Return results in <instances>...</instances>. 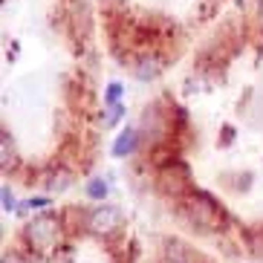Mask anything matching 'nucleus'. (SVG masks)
Returning <instances> with one entry per match:
<instances>
[{"label":"nucleus","instance_id":"nucleus-1","mask_svg":"<svg viewBox=\"0 0 263 263\" xmlns=\"http://www.w3.org/2000/svg\"><path fill=\"white\" fill-rule=\"evenodd\" d=\"M188 220H191L197 229H202V232H220L226 226V211L220 202H214L209 197V194H191L188 197Z\"/></svg>","mask_w":263,"mask_h":263},{"label":"nucleus","instance_id":"nucleus-2","mask_svg":"<svg viewBox=\"0 0 263 263\" xmlns=\"http://www.w3.org/2000/svg\"><path fill=\"white\" fill-rule=\"evenodd\" d=\"M55 240H58V223H55L52 217H38V220L29 226V243L38 249V252L52 249Z\"/></svg>","mask_w":263,"mask_h":263},{"label":"nucleus","instance_id":"nucleus-3","mask_svg":"<svg viewBox=\"0 0 263 263\" xmlns=\"http://www.w3.org/2000/svg\"><path fill=\"white\" fill-rule=\"evenodd\" d=\"M159 185L171 194H179L188 188V168L182 162H168L159 174Z\"/></svg>","mask_w":263,"mask_h":263},{"label":"nucleus","instance_id":"nucleus-4","mask_svg":"<svg viewBox=\"0 0 263 263\" xmlns=\"http://www.w3.org/2000/svg\"><path fill=\"white\" fill-rule=\"evenodd\" d=\"M119 226H122V214H119L113 205H101V209H96L93 214H90V229L99 232V234L116 232Z\"/></svg>","mask_w":263,"mask_h":263},{"label":"nucleus","instance_id":"nucleus-5","mask_svg":"<svg viewBox=\"0 0 263 263\" xmlns=\"http://www.w3.org/2000/svg\"><path fill=\"white\" fill-rule=\"evenodd\" d=\"M156 72H159V61L156 58H145L139 64V78H154Z\"/></svg>","mask_w":263,"mask_h":263},{"label":"nucleus","instance_id":"nucleus-6","mask_svg":"<svg viewBox=\"0 0 263 263\" xmlns=\"http://www.w3.org/2000/svg\"><path fill=\"white\" fill-rule=\"evenodd\" d=\"M130 147H133V133L127 130V133H124V136H122V142H119V145H116V154L122 156V154H127Z\"/></svg>","mask_w":263,"mask_h":263},{"label":"nucleus","instance_id":"nucleus-7","mask_svg":"<svg viewBox=\"0 0 263 263\" xmlns=\"http://www.w3.org/2000/svg\"><path fill=\"white\" fill-rule=\"evenodd\" d=\"M90 194H93V197H104V194H107V188H104V182H99V179H96L93 185H90Z\"/></svg>","mask_w":263,"mask_h":263},{"label":"nucleus","instance_id":"nucleus-8","mask_svg":"<svg viewBox=\"0 0 263 263\" xmlns=\"http://www.w3.org/2000/svg\"><path fill=\"white\" fill-rule=\"evenodd\" d=\"M107 99H110V101H116V99H119V84H110V93H107Z\"/></svg>","mask_w":263,"mask_h":263},{"label":"nucleus","instance_id":"nucleus-9","mask_svg":"<svg viewBox=\"0 0 263 263\" xmlns=\"http://www.w3.org/2000/svg\"><path fill=\"white\" fill-rule=\"evenodd\" d=\"M260 17H263V3H260Z\"/></svg>","mask_w":263,"mask_h":263}]
</instances>
